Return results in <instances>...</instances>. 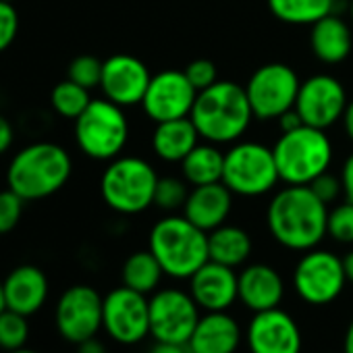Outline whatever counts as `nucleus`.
Returning a JSON list of instances; mask_svg holds the SVG:
<instances>
[{"label": "nucleus", "instance_id": "nucleus-11", "mask_svg": "<svg viewBox=\"0 0 353 353\" xmlns=\"http://www.w3.org/2000/svg\"><path fill=\"white\" fill-rule=\"evenodd\" d=\"M299 85L297 73L285 63H268L256 69L245 83L254 117L260 121H276L281 114L295 108Z\"/></svg>", "mask_w": 353, "mask_h": 353}, {"label": "nucleus", "instance_id": "nucleus-45", "mask_svg": "<svg viewBox=\"0 0 353 353\" xmlns=\"http://www.w3.org/2000/svg\"><path fill=\"white\" fill-rule=\"evenodd\" d=\"M343 266H345V274H347V281L353 283V250L343 258Z\"/></svg>", "mask_w": 353, "mask_h": 353}, {"label": "nucleus", "instance_id": "nucleus-15", "mask_svg": "<svg viewBox=\"0 0 353 353\" xmlns=\"http://www.w3.org/2000/svg\"><path fill=\"white\" fill-rule=\"evenodd\" d=\"M347 94L343 83L332 75H312L299 85L295 110L310 127L328 129L343 119L347 108Z\"/></svg>", "mask_w": 353, "mask_h": 353}, {"label": "nucleus", "instance_id": "nucleus-41", "mask_svg": "<svg viewBox=\"0 0 353 353\" xmlns=\"http://www.w3.org/2000/svg\"><path fill=\"white\" fill-rule=\"evenodd\" d=\"M148 353H190L188 345H174V343H160L156 341Z\"/></svg>", "mask_w": 353, "mask_h": 353}, {"label": "nucleus", "instance_id": "nucleus-7", "mask_svg": "<svg viewBox=\"0 0 353 353\" xmlns=\"http://www.w3.org/2000/svg\"><path fill=\"white\" fill-rule=\"evenodd\" d=\"M129 139V123L123 106L108 98L92 100L75 119L77 148L92 160H114Z\"/></svg>", "mask_w": 353, "mask_h": 353}, {"label": "nucleus", "instance_id": "nucleus-49", "mask_svg": "<svg viewBox=\"0 0 353 353\" xmlns=\"http://www.w3.org/2000/svg\"><path fill=\"white\" fill-rule=\"evenodd\" d=\"M3 3H15V0H3Z\"/></svg>", "mask_w": 353, "mask_h": 353}, {"label": "nucleus", "instance_id": "nucleus-6", "mask_svg": "<svg viewBox=\"0 0 353 353\" xmlns=\"http://www.w3.org/2000/svg\"><path fill=\"white\" fill-rule=\"evenodd\" d=\"M158 174L152 164L137 156H117L104 168L100 194L106 206L119 214H139L154 204Z\"/></svg>", "mask_w": 353, "mask_h": 353}, {"label": "nucleus", "instance_id": "nucleus-17", "mask_svg": "<svg viewBox=\"0 0 353 353\" xmlns=\"http://www.w3.org/2000/svg\"><path fill=\"white\" fill-rule=\"evenodd\" d=\"M150 79L152 75L139 59L119 52L104 61L100 88L104 92V98L123 108H129L141 104Z\"/></svg>", "mask_w": 353, "mask_h": 353}, {"label": "nucleus", "instance_id": "nucleus-27", "mask_svg": "<svg viewBox=\"0 0 353 353\" xmlns=\"http://www.w3.org/2000/svg\"><path fill=\"white\" fill-rule=\"evenodd\" d=\"M123 276V285L129 289H135L143 295H152L154 291L160 289L164 270L160 266V262L156 260V256L150 250L143 252H135L131 254L121 270Z\"/></svg>", "mask_w": 353, "mask_h": 353}, {"label": "nucleus", "instance_id": "nucleus-47", "mask_svg": "<svg viewBox=\"0 0 353 353\" xmlns=\"http://www.w3.org/2000/svg\"><path fill=\"white\" fill-rule=\"evenodd\" d=\"M7 353H38V351H34V349H26V347H21V349H15V351H7Z\"/></svg>", "mask_w": 353, "mask_h": 353}, {"label": "nucleus", "instance_id": "nucleus-43", "mask_svg": "<svg viewBox=\"0 0 353 353\" xmlns=\"http://www.w3.org/2000/svg\"><path fill=\"white\" fill-rule=\"evenodd\" d=\"M343 127H345V133H347V137L353 141V100L347 104V108H345V112H343Z\"/></svg>", "mask_w": 353, "mask_h": 353}, {"label": "nucleus", "instance_id": "nucleus-38", "mask_svg": "<svg viewBox=\"0 0 353 353\" xmlns=\"http://www.w3.org/2000/svg\"><path fill=\"white\" fill-rule=\"evenodd\" d=\"M341 183H343V196L347 202H353V152L347 156L343 170H341Z\"/></svg>", "mask_w": 353, "mask_h": 353}, {"label": "nucleus", "instance_id": "nucleus-19", "mask_svg": "<svg viewBox=\"0 0 353 353\" xmlns=\"http://www.w3.org/2000/svg\"><path fill=\"white\" fill-rule=\"evenodd\" d=\"M245 330L229 312H204L190 336V353H237Z\"/></svg>", "mask_w": 353, "mask_h": 353}, {"label": "nucleus", "instance_id": "nucleus-48", "mask_svg": "<svg viewBox=\"0 0 353 353\" xmlns=\"http://www.w3.org/2000/svg\"><path fill=\"white\" fill-rule=\"evenodd\" d=\"M349 11H351V21H353V0H351V5H349Z\"/></svg>", "mask_w": 353, "mask_h": 353}, {"label": "nucleus", "instance_id": "nucleus-21", "mask_svg": "<svg viewBox=\"0 0 353 353\" xmlns=\"http://www.w3.org/2000/svg\"><path fill=\"white\" fill-rule=\"evenodd\" d=\"M233 208V192L221 181L192 188L183 206V216L202 231L210 233L227 223Z\"/></svg>", "mask_w": 353, "mask_h": 353}, {"label": "nucleus", "instance_id": "nucleus-28", "mask_svg": "<svg viewBox=\"0 0 353 353\" xmlns=\"http://www.w3.org/2000/svg\"><path fill=\"white\" fill-rule=\"evenodd\" d=\"M268 9L287 26H314L334 11V0H268Z\"/></svg>", "mask_w": 353, "mask_h": 353}, {"label": "nucleus", "instance_id": "nucleus-23", "mask_svg": "<svg viewBox=\"0 0 353 353\" xmlns=\"http://www.w3.org/2000/svg\"><path fill=\"white\" fill-rule=\"evenodd\" d=\"M200 143V131L190 117L156 123L152 148L164 162H179Z\"/></svg>", "mask_w": 353, "mask_h": 353}, {"label": "nucleus", "instance_id": "nucleus-26", "mask_svg": "<svg viewBox=\"0 0 353 353\" xmlns=\"http://www.w3.org/2000/svg\"><path fill=\"white\" fill-rule=\"evenodd\" d=\"M225 168V154L216 148V143H198L183 160H181V174L192 185H210L223 181Z\"/></svg>", "mask_w": 353, "mask_h": 353}, {"label": "nucleus", "instance_id": "nucleus-31", "mask_svg": "<svg viewBox=\"0 0 353 353\" xmlns=\"http://www.w3.org/2000/svg\"><path fill=\"white\" fill-rule=\"evenodd\" d=\"M190 183L179 176H158L156 194H154V206L160 210H179L185 206L190 196Z\"/></svg>", "mask_w": 353, "mask_h": 353}, {"label": "nucleus", "instance_id": "nucleus-5", "mask_svg": "<svg viewBox=\"0 0 353 353\" xmlns=\"http://www.w3.org/2000/svg\"><path fill=\"white\" fill-rule=\"evenodd\" d=\"M281 181L287 185H310L332 162V143L324 129L301 125L281 133L272 148Z\"/></svg>", "mask_w": 353, "mask_h": 353}, {"label": "nucleus", "instance_id": "nucleus-18", "mask_svg": "<svg viewBox=\"0 0 353 353\" xmlns=\"http://www.w3.org/2000/svg\"><path fill=\"white\" fill-rule=\"evenodd\" d=\"M190 293L202 312H227L239 301L235 268L208 260L190 279Z\"/></svg>", "mask_w": 353, "mask_h": 353}, {"label": "nucleus", "instance_id": "nucleus-22", "mask_svg": "<svg viewBox=\"0 0 353 353\" xmlns=\"http://www.w3.org/2000/svg\"><path fill=\"white\" fill-rule=\"evenodd\" d=\"M7 307L19 314L32 316L42 310L48 299V276L34 264H21L13 268L3 281Z\"/></svg>", "mask_w": 353, "mask_h": 353}, {"label": "nucleus", "instance_id": "nucleus-12", "mask_svg": "<svg viewBox=\"0 0 353 353\" xmlns=\"http://www.w3.org/2000/svg\"><path fill=\"white\" fill-rule=\"evenodd\" d=\"M102 328L114 343H141L150 336V295L125 285L108 291L102 303Z\"/></svg>", "mask_w": 353, "mask_h": 353}, {"label": "nucleus", "instance_id": "nucleus-37", "mask_svg": "<svg viewBox=\"0 0 353 353\" xmlns=\"http://www.w3.org/2000/svg\"><path fill=\"white\" fill-rule=\"evenodd\" d=\"M310 190L324 202V204H330L334 202L339 196H343V183H341V176H332L328 170L322 172L320 176L310 183Z\"/></svg>", "mask_w": 353, "mask_h": 353}, {"label": "nucleus", "instance_id": "nucleus-4", "mask_svg": "<svg viewBox=\"0 0 353 353\" xmlns=\"http://www.w3.org/2000/svg\"><path fill=\"white\" fill-rule=\"evenodd\" d=\"M148 250L156 256L166 276L190 281L208 260V233L185 216L160 219L148 239Z\"/></svg>", "mask_w": 353, "mask_h": 353}, {"label": "nucleus", "instance_id": "nucleus-20", "mask_svg": "<svg viewBox=\"0 0 353 353\" xmlns=\"http://www.w3.org/2000/svg\"><path fill=\"white\" fill-rule=\"evenodd\" d=\"M239 301L252 312H264L279 307L285 297V281L270 264H248L237 274Z\"/></svg>", "mask_w": 353, "mask_h": 353}, {"label": "nucleus", "instance_id": "nucleus-33", "mask_svg": "<svg viewBox=\"0 0 353 353\" xmlns=\"http://www.w3.org/2000/svg\"><path fill=\"white\" fill-rule=\"evenodd\" d=\"M328 235L339 243H353V202H343L328 210Z\"/></svg>", "mask_w": 353, "mask_h": 353}, {"label": "nucleus", "instance_id": "nucleus-25", "mask_svg": "<svg viewBox=\"0 0 353 353\" xmlns=\"http://www.w3.org/2000/svg\"><path fill=\"white\" fill-rule=\"evenodd\" d=\"M252 237L245 229L235 225H221L208 233V256L212 262L225 264L229 268L243 266L252 256Z\"/></svg>", "mask_w": 353, "mask_h": 353}, {"label": "nucleus", "instance_id": "nucleus-30", "mask_svg": "<svg viewBox=\"0 0 353 353\" xmlns=\"http://www.w3.org/2000/svg\"><path fill=\"white\" fill-rule=\"evenodd\" d=\"M30 316L19 314L15 310H3L0 312V347L5 351H15L26 347L30 339Z\"/></svg>", "mask_w": 353, "mask_h": 353}, {"label": "nucleus", "instance_id": "nucleus-36", "mask_svg": "<svg viewBox=\"0 0 353 353\" xmlns=\"http://www.w3.org/2000/svg\"><path fill=\"white\" fill-rule=\"evenodd\" d=\"M19 32V13L13 3H3L0 0V52L11 48Z\"/></svg>", "mask_w": 353, "mask_h": 353}, {"label": "nucleus", "instance_id": "nucleus-1", "mask_svg": "<svg viewBox=\"0 0 353 353\" xmlns=\"http://www.w3.org/2000/svg\"><path fill=\"white\" fill-rule=\"evenodd\" d=\"M266 225L279 245L291 252H307L328 235V204L310 185H287L270 200Z\"/></svg>", "mask_w": 353, "mask_h": 353}, {"label": "nucleus", "instance_id": "nucleus-35", "mask_svg": "<svg viewBox=\"0 0 353 353\" xmlns=\"http://www.w3.org/2000/svg\"><path fill=\"white\" fill-rule=\"evenodd\" d=\"M185 75L192 81V85L202 92L208 90L210 85H214L219 81V69L212 61L208 59H196L185 67Z\"/></svg>", "mask_w": 353, "mask_h": 353}, {"label": "nucleus", "instance_id": "nucleus-16", "mask_svg": "<svg viewBox=\"0 0 353 353\" xmlns=\"http://www.w3.org/2000/svg\"><path fill=\"white\" fill-rule=\"evenodd\" d=\"M245 345L250 353H301L303 334L295 318L279 305L250 318Z\"/></svg>", "mask_w": 353, "mask_h": 353}, {"label": "nucleus", "instance_id": "nucleus-29", "mask_svg": "<svg viewBox=\"0 0 353 353\" xmlns=\"http://www.w3.org/2000/svg\"><path fill=\"white\" fill-rule=\"evenodd\" d=\"M90 102H92L90 90L71 81L69 77L65 81H59L50 94V104H52L54 112L61 114L63 119L75 121L90 106Z\"/></svg>", "mask_w": 353, "mask_h": 353}, {"label": "nucleus", "instance_id": "nucleus-44", "mask_svg": "<svg viewBox=\"0 0 353 353\" xmlns=\"http://www.w3.org/2000/svg\"><path fill=\"white\" fill-rule=\"evenodd\" d=\"M343 353H353V318L349 320L343 334Z\"/></svg>", "mask_w": 353, "mask_h": 353}, {"label": "nucleus", "instance_id": "nucleus-46", "mask_svg": "<svg viewBox=\"0 0 353 353\" xmlns=\"http://www.w3.org/2000/svg\"><path fill=\"white\" fill-rule=\"evenodd\" d=\"M7 310V299H5V287H3V281H0V312Z\"/></svg>", "mask_w": 353, "mask_h": 353}, {"label": "nucleus", "instance_id": "nucleus-32", "mask_svg": "<svg viewBox=\"0 0 353 353\" xmlns=\"http://www.w3.org/2000/svg\"><path fill=\"white\" fill-rule=\"evenodd\" d=\"M102 67L104 63L92 54H81L77 59L71 61L69 65V79L83 85L85 90H94L100 88L102 81Z\"/></svg>", "mask_w": 353, "mask_h": 353}, {"label": "nucleus", "instance_id": "nucleus-2", "mask_svg": "<svg viewBox=\"0 0 353 353\" xmlns=\"http://www.w3.org/2000/svg\"><path fill=\"white\" fill-rule=\"evenodd\" d=\"M71 172L73 160L63 145L38 141L13 156L7 170V183L26 202H36L61 192Z\"/></svg>", "mask_w": 353, "mask_h": 353}, {"label": "nucleus", "instance_id": "nucleus-39", "mask_svg": "<svg viewBox=\"0 0 353 353\" xmlns=\"http://www.w3.org/2000/svg\"><path fill=\"white\" fill-rule=\"evenodd\" d=\"M13 139H15L13 125H11L3 114H0V156H3L5 152H9V150H11Z\"/></svg>", "mask_w": 353, "mask_h": 353}, {"label": "nucleus", "instance_id": "nucleus-40", "mask_svg": "<svg viewBox=\"0 0 353 353\" xmlns=\"http://www.w3.org/2000/svg\"><path fill=\"white\" fill-rule=\"evenodd\" d=\"M276 121H279L281 133H285V131H293V129H297V127L305 125V123L301 121V117H299V112H297L295 108L287 110V112H285V114H281Z\"/></svg>", "mask_w": 353, "mask_h": 353}, {"label": "nucleus", "instance_id": "nucleus-24", "mask_svg": "<svg viewBox=\"0 0 353 353\" xmlns=\"http://www.w3.org/2000/svg\"><path fill=\"white\" fill-rule=\"evenodd\" d=\"M310 46L314 57L324 65H339L349 57L353 48L351 30L341 17L330 13L312 26Z\"/></svg>", "mask_w": 353, "mask_h": 353}, {"label": "nucleus", "instance_id": "nucleus-10", "mask_svg": "<svg viewBox=\"0 0 353 353\" xmlns=\"http://www.w3.org/2000/svg\"><path fill=\"white\" fill-rule=\"evenodd\" d=\"M202 316L190 291L164 287L150 295V336L160 343L188 345Z\"/></svg>", "mask_w": 353, "mask_h": 353}, {"label": "nucleus", "instance_id": "nucleus-14", "mask_svg": "<svg viewBox=\"0 0 353 353\" xmlns=\"http://www.w3.org/2000/svg\"><path fill=\"white\" fill-rule=\"evenodd\" d=\"M198 90L188 79L185 71L166 69L152 75L150 85L143 94L141 108L154 123L183 119L192 114Z\"/></svg>", "mask_w": 353, "mask_h": 353}, {"label": "nucleus", "instance_id": "nucleus-8", "mask_svg": "<svg viewBox=\"0 0 353 353\" xmlns=\"http://www.w3.org/2000/svg\"><path fill=\"white\" fill-rule=\"evenodd\" d=\"M281 181L272 148L258 141H235L225 152L223 183L243 198H258Z\"/></svg>", "mask_w": 353, "mask_h": 353}, {"label": "nucleus", "instance_id": "nucleus-42", "mask_svg": "<svg viewBox=\"0 0 353 353\" xmlns=\"http://www.w3.org/2000/svg\"><path fill=\"white\" fill-rule=\"evenodd\" d=\"M77 353H108V349H106V345L102 341L92 336V339L77 345Z\"/></svg>", "mask_w": 353, "mask_h": 353}, {"label": "nucleus", "instance_id": "nucleus-9", "mask_svg": "<svg viewBox=\"0 0 353 353\" xmlns=\"http://www.w3.org/2000/svg\"><path fill=\"white\" fill-rule=\"evenodd\" d=\"M293 289L307 305H328L341 297L347 281L343 258L328 250H307L297 260L291 276Z\"/></svg>", "mask_w": 353, "mask_h": 353}, {"label": "nucleus", "instance_id": "nucleus-3", "mask_svg": "<svg viewBox=\"0 0 353 353\" xmlns=\"http://www.w3.org/2000/svg\"><path fill=\"white\" fill-rule=\"evenodd\" d=\"M190 119L200 131V137L210 143L237 141L254 119L245 85L219 79L208 90L198 92Z\"/></svg>", "mask_w": 353, "mask_h": 353}, {"label": "nucleus", "instance_id": "nucleus-13", "mask_svg": "<svg viewBox=\"0 0 353 353\" xmlns=\"http://www.w3.org/2000/svg\"><path fill=\"white\" fill-rule=\"evenodd\" d=\"M104 297L90 285L69 287L57 303L54 322L61 336L69 343H83L96 336L102 328Z\"/></svg>", "mask_w": 353, "mask_h": 353}, {"label": "nucleus", "instance_id": "nucleus-34", "mask_svg": "<svg viewBox=\"0 0 353 353\" xmlns=\"http://www.w3.org/2000/svg\"><path fill=\"white\" fill-rule=\"evenodd\" d=\"M23 204L26 200L19 194H15L11 188L0 192V235L11 233L19 225L23 214Z\"/></svg>", "mask_w": 353, "mask_h": 353}]
</instances>
